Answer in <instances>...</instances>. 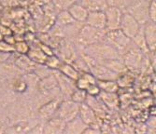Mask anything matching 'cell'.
<instances>
[{
  "mask_svg": "<svg viewBox=\"0 0 156 134\" xmlns=\"http://www.w3.org/2000/svg\"><path fill=\"white\" fill-rule=\"evenodd\" d=\"M83 52L94 58L97 62L104 61V60L121 58L119 52L112 46L107 44L104 41L91 45V46L88 47H85Z\"/></svg>",
  "mask_w": 156,
  "mask_h": 134,
  "instance_id": "6da1fadb",
  "label": "cell"
},
{
  "mask_svg": "<svg viewBox=\"0 0 156 134\" xmlns=\"http://www.w3.org/2000/svg\"><path fill=\"white\" fill-rule=\"evenodd\" d=\"M106 34L105 29H97L87 24L82 25L76 36V41L79 46L83 48L91 46V45L102 42Z\"/></svg>",
  "mask_w": 156,
  "mask_h": 134,
  "instance_id": "7a4b0ae2",
  "label": "cell"
},
{
  "mask_svg": "<svg viewBox=\"0 0 156 134\" xmlns=\"http://www.w3.org/2000/svg\"><path fill=\"white\" fill-rule=\"evenodd\" d=\"M103 41L112 46L122 57L123 53L131 48L132 39L127 37L120 29H116L112 31H106Z\"/></svg>",
  "mask_w": 156,
  "mask_h": 134,
  "instance_id": "3957f363",
  "label": "cell"
},
{
  "mask_svg": "<svg viewBox=\"0 0 156 134\" xmlns=\"http://www.w3.org/2000/svg\"><path fill=\"white\" fill-rule=\"evenodd\" d=\"M80 105V103H77L71 100L61 101L55 116L63 119L66 122H68L79 115Z\"/></svg>",
  "mask_w": 156,
  "mask_h": 134,
  "instance_id": "277c9868",
  "label": "cell"
},
{
  "mask_svg": "<svg viewBox=\"0 0 156 134\" xmlns=\"http://www.w3.org/2000/svg\"><path fill=\"white\" fill-rule=\"evenodd\" d=\"M139 22L135 19L134 16L128 12H124L122 15V20L120 23V30L130 39H133L141 28Z\"/></svg>",
  "mask_w": 156,
  "mask_h": 134,
  "instance_id": "5b68a950",
  "label": "cell"
},
{
  "mask_svg": "<svg viewBox=\"0 0 156 134\" xmlns=\"http://www.w3.org/2000/svg\"><path fill=\"white\" fill-rule=\"evenodd\" d=\"M149 4L150 1H148V0H139V1H136L129 6L128 13L135 17V19L139 22L140 25H144L145 23L150 22L148 11Z\"/></svg>",
  "mask_w": 156,
  "mask_h": 134,
  "instance_id": "8992f818",
  "label": "cell"
},
{
  "mask_svg": "<svg viewBox=\"0 0 156 134\" xmlns=\"http://www.w3.org/2000/svg\"><path fill=\"white\" fill-rule=\"evenodd\" d=\"M143 52L137 48H130L122 56L123 58V64L125 67L131 70H136L142 66L145 58L143 57Z\"/></svg>",
  "mask_w": 156,
  "mask_h": 134,
  "instance_id": "52a82bcc",
  "label": "cell"
},
{
  "mask_svg": "<svg viewBox=\"0 0 156 134\" xmlns=\"http://www.w3.org/2000/svg\"><path fill=\"white\" fill-rule=\"evenodd\" d=\"M106 15V31H112V30L120 29V23L122 20V11L120 8L114 6H108L105 10Z\"/></svg>",
  "mask_w": 156,
  "mask_h": 134,
  "instance_id": "ba28073f",
  "label": "cell"
},
{
  "mask_svg": "<svg viewBox=\"0 0 156 134\" xmlns=\"http://www.w3.org/2000/svg\"><path fill=\"white\" fill-rule=\"evenodd\" d=\"M38 88H39V91L45 97L51 96V95H53V97H55V95L60 96L59 94H56V92L61 94L57 80H56V77L53 73L49 74L46 77L41 78V80H39Z\"/></svg>",
  "mask_w": 156,
  "mask_h": 134,
  "instance_id": "9c48e42d",
  "label": "cell"
},
{
  "mask_svg": "<svg viewBox=\"0 0 156 134\" xmlns=\"http://www.w3.org/2000/svg\"><path fill=\"white\" fill-rule=\"evenodd\" d=\"M53 74L56 77V80H57L61 95L65 96V97H70V95L72 94V92L77 88L76 87V81L64 76V74L62 73H60L58 70H55L53 72Z\"/></svg>",
  "mask_w": 156,
  "mask_h": 134,
  "instance_id": "30bf717a",
  "label": "cell"
},
{
  "mask_svg": "<svg viewBox=\"0 0 156 134\" xmlns=\"http://www.w3.org/2000/svg\"><path fill=\"white\" fill-rule=\"evenodd\" d=\"M61 98L57 97L48 101L47 102L43 103L38 109V115L43 120H48V119L55 116L56 111L58 109V106L61 102Z\"/></svg>",
  "mask_w": 156,
  "mask_h": 134,
  "instance_id": "8fae6325",
  "label": "cell"
},
{
  "mask_svg": "<svg viewBox=\"0 0 156 134\" xmlns=\"http://www.w3.org/2000/svg\"><path fill=\"white\" fill-rule=\"evenodd\" d=\"M66 121L63 119L53 116L46 121L45 124H43V133L46 134H59L64 133L66 129Z\"/></svg>",
  "mask_w": 156,
  "mask_h": 134,
  "instance_id": "7c38bea8",
  "label": "cell"
},
{
  "mask_svg": "<svg viewBox=\"0 0 156 134\" xmlns=\"http://www.w3.org/2000/svg\"><path fill=\"white\" fill-rule=\"evenodd\" d=\"M156 28H155V22H148L143 25V34L144 38L147 44V47L150 50V52L154 53L155 52V45H156Z\"/></svg>",
  "mask_w": 156,
  "mask_h": 134,
  "instance_id": "4fadbf2b",
  "label": "cell"
},
{
  "mask_svg": "<svg viewBox=\"0 0 156 134\" xmlns=\"http://www.w3.org/2000/svg\"><path fill=\"white\" fill-rule=\"evenodd\" d=\"M79 116L87 126H94L98 122V116L96 115L95 112L85 102L80 105Z\"/></svg>",
  "mask_w": 156,
  "mask_h": 134,
  "instance_id": "5bb4252c",
  "label": "cell"
},
{
  "mask_svg": "<svg viewBox=\"0 0 156 134\" xmlns=\"http://www.w3.org/2000/svg\"><path fill=\"white\" fill-rule=\"evenodd\" d=\"M85 24L97 29H105L106 15L104 11H89Z\"/></svg>",
  "mask_w": 156,
  "mask_h": 134,
  "instance_id": "9a60e30c",
  "label": "cell"
},
{
  "mask_svg": "<svg viewBox=\"0 0 156 134\" xmlns=\"http://www.w3.org/2000/svg\"><path fill=\"white\" fill-rule=\"evenodd\" d=\"M14 62L13 64H15V66L21 70L26 71V72H33L35 68L37 67V64H35L32 60L27 55L24 54H18L16 52H14Z\"/></svg>",
  "mask_w": 156,
  "mask_h": 134,
  "instance_id": "2e32d148",
  "label": "cell"
},
{
  "mask_svg": "<svg viewBox=\"0 0 156 134\" xmlns=\"http://www.w3.org/2000/svg\"><path fill=\"white\" fill-rule=\"evenodd\" d=\"M67 11L71 15V17L74 19L75 22L81 23H85V21H86L89 13V11L86 9L78 2L70 7L67 9Z\"/></svg>",
  "mask_w": 156,
  "mask_h": 134,
  "instance_id": "e0dca14e",
  "label": "cell"
},
{
  "mask_svg": "<svg viewBox=\"0 0 156 134\" xmlns=\"http://www.w3.org/2000/svg\"><path fill=\"white\" fill-rule=\"evenodd\" d=\"M88 126L85 124L80 117L78 115L77 117H75L72 120H70L68 122L66 123V129H65V132L64 133H68V134H80L83 133V131L85 130Z\"/></svg>",
  "mask_w": 156,
  "mask_h": 134,
  "instance_id": "ac0fdd59",
  "label": "cell"
},
{
  "mask_svg": "<svg viewBox=\"0 0 156 134\" xmlns=\"http://www.w3.org/2000/svg\"><path fill=\"white\" fill-rule=\"evenodd\" d=\"M98 98L102 101V102L109 109H115L119 106L120 99L117 92H106L100 91L98 95Z\"/></svg>",
  "mask_w": 156,
  "mask_h": 134,
  "instance_id": "d6986e66",
  "label": "cell"
},
{
  "mask_svg": "<svg viewBox=\"0 0 156 134\" xmlns=\"http://www.w3.org/2000/svg\"><path fill=\"white\" fill-rule=\"evenodd\" d=\"M78 3L88 11H104L108 7L107 0H79Z\"/></svg>",
  "mask_w": 156,
  "mask_h": 134,
  "instance_id": "ffe728a7",
  "label": "cell"
},
{
  "mask_svg": "<svg viewBox=\"0 0 156 134\" xmlns=\"http://www.w3.org/2000/svg\"><path fill=\"white\" fill-rule=\"evenodd\" d=\"M99 64H101L110 71L116 73L117 74H121L123 72L127 71V68L125 67L122 60L121 61V58L119 59H111V60H104V61L98 62Z\"/></svg>",
  "mask_w": 156,
  "mask_h": 134,
  "instance_id": "44dd1931",
  "label": "cell"
},
{
  "mask_svg": "<svg viewBox=\"0 0 156 134\" xmlns=\"http://www.w3.org/2000/svg\"><path fill=\"white\" fill-rule=\"evenodd\" d=\"M26 55L37 64H44L48 58V56L38 48L37 45L34 47H30V50Z\"/></svg>",
  "mask_w": 156,
  "mask_h": 134,
  "instance_id": "7402d4cb",
  "label": "cell"
},
{
  "mask_svg": "<svg viewBox=\"0 0 156 134\" xmlns=\"http://www.w3.org/2000/svg\"><path fill=\"white\" fill-rule=\"evenodd\" d=\"M58 71L62 73L64 76L67 77L68 78L72 79L74 81H76L80 77V72L71 64H68L66 62H62V64H60L58 68Z\"/></svg>",
  "mask_w": 156,
  "mask_h": 134,
  "instance_id": "603a6c76",
  "label": "cell"
},
{
  "mask_svg": "<svg viewBox=\"0 0 156 134\" xmlns=\"http://www.w3.org/2000/svg\"><path fill=\"white\" fill-rule=\"evenodd\" d=\"M76 22L74 19L71 17V15L69 14L67 10H62L59 11L57 16L55 17V24L60 27H65L70 24H73Z\"/></svg>",
  "mask_w": 156,
  "mask_h": 134,
  "instance_id": "cb8c5ba5",
  "label": "cell"
},
{
  "mask_svg": "<svg viewBox=\"0 0 156 134\" xmlns=\"http://www.w3.org/2000/svg\"><path fill=\"white\" fill-rule=\"evenodd\" d=\"M96 84L101 91L106 92H118L120 88L116 80H97Z\"/></svg>",
  "mask_w": 156,
  "mask_h": 134,
  "instance_id": "d4e9b609",
  "label": "cell"
},
{
  "mask_svg": "<svg viewBox=\"0 0 156 134\" xmlns=\"http://www.w3.org/2000/svg\"><path fill=\"white\" fill-rule=\"evenodd\" d=\"M79 0H52L51 3L55 9L58 11L67 10L72 5L77 3Z\"/></svg>",
  "mask_w": 156,
  "mask_h": 134,
  "instance_id": "484cf974",
  "label": "cell"
},
{
  "mask_svg": "<svg viewBox=\"0 0 156 134\" xmlns=\"http://www.w3.org/2000/svg\"><path fill=\"white\" fill-rule=\"evenodd\" d=\"M62 62L63 61L57 55L52 54L51 56H48L44 65H46L51 70H58V68H59L60 64H62Z\"/></svg>",
  "mask_w": 156,
  "mask_h": 134,
  "instance_id": "4316f807",
  "label": "cell"
},
{
  "mask_svg": "<svg viewBox=\"0 0 156 134\" xmlns=\"http://www.w3.org/2000/svg\"><path fill=\"white\" fill-rule=\"evenodd\" d=\"M14 46V52H16L18 54H24L26 55L30 50V46L28 44L27 41H25L24 39L23 40H18L16 41V43L13 45Z\"/></svg>",
  "mask_w": 156,
  "mask_h": 134,
  "instance_id": "83f0119b",
  "label": "cell"
},
{
  "mask_svg": "<svg viewBox=\"0 0 156 134\" xmlns=\"http://www.w3.org/2000/svg\"><path fill=\"white\" fill-rule=\"evenodd\" d=\"M87 97V92L86 91H83V89H80V88H75V91L72 92V94L70 95V100L77 102V103H83L86 100Z\"/></svg>",
  "mask_w": 156,
  "mask_h": 134,
  "instance_id": "f1b7e54d",
  "label": "cell"
},
{
  "mask_svg": "<svg viewBox=\"0 0 156 134\" xmlns=\"http://www.w3.org/2000/svg\"><path fill=\"white\" fill-rule=\"evenodd\" d=\"M27 81L22 77H17L12 83V89L18 93H23L27 88Z\"/></svg>",
  "mask_w": 156,
  "mask_h": 134,
  "instance_id": "f546056e",
  "label": "cell"
},
{
  "mask_svg": "<svg viewBox=\"0 0 156 134\" xmlns=\"http://www.w3.org/2000/svg\"><path fill=\"white\" fill-rule=\"evenodd\" d=\"M0 52L6 53V54H10L14 52V46L7 43L3 39L0 40Z\"/></svg>",
  "mask_w": 156,
  "mask_h": 134,
  "instance_id": "4dcf8cb0",
  "label": "cell"
},
{
  "mask_svg": "<svg viewBox=\"0 0 156 134\" xmlns=\"http://www.w3.org/2000/svg\"><path fill=\"white\" fill-rule=\"evenodd\" d=\"M149 18L151 22H155L156 21V3L155 0H151L149 4Z\"/></svg>",
  "mask_w": 156,
  "mask_h": 134,
  "instance_id": "1f68e13d",
  "label": "cell"
},
{
  "mask_svg": "<svg viewBox=\"0 0 156 134\" xmlns=\"http://www.w3.org/2000/svg\"><path fill=\"white\" fill-rule=\"evenodd\" d=\"M100 91H101V89L98 87L97 84H92L86 88V92L90 96H98Z\"/></svg>",
  "mask_w": 156,
  "mask_h": 134,
  "instance_id": "d6a6232c",
  "label": "cell"
},
{
  "mask_svg": "<svg viewBox=\"0 0 156 134\" xmlns=\"http://www.w3.org/2000/svg\"><path fill=\"white\" fill-rule=\"evenodd\" d=\"M0 34L2 35V36H5L11 35V34H12V31H11V29H10V28L7 27L6 25L0 24Z\"/></svg>",
  "mask_w": 156,
  "mask_h": 134,
  "instance_id": "836d02e7",
  "label": "cell"
},
{
  "mask_svg": "<svg viewBox=\"0 0 156 134\" xmlns=\"http://www.w3.org/2000/svg\"><path fill=\"white\" fill-rule=\"evenodd\" d=\"M3 40L6 41L7 43L10 44V45H14L16 43V39H15V36H12V35H9V36H3Z\"/></svg>",
  "mask_w": 156,
  "mask_h": 134,
  "instance_id": "e575fe53",
  "label": "cell"
},
{
  "mask_svg": "<svg viewBox=\"0 0 156 134\" xmlns=\"http://www.w3.org/2000/svg\"><path fill=\"white\" fill-rule=\"evenodd\" d=\"M1 39H3V36H2V35H1V34H0V40H1Z\"/></svg>",
  "mask_w": 156,
  "mask_h": 134,
  "instance_id": "d590c367",
  "label": "cell"
}]
</instances>
